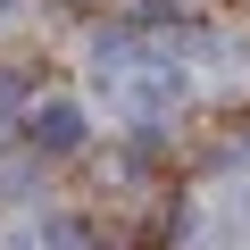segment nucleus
I'll use <instances>...</instances> for the list:
<instances>
[{
  "label": "nucleus",
  "mask_w": 250,
  "mask_h": 250,
  "mask_svg": "<svg viewBox=\"0 0 250 250\" xmlns=\"http://www.w3.org/2000/svg\"><path fill=\"white\" fill-rule=\"evenodd\" d=\"M83 142H92V108H83L75 92H50V100L25 108V150H34V159H75Z\"/></svg>",
  "instance_id": "1"
},
{
  "label": "nucleus",
  "mask_w": 250,
  "mask_h": 250,
  "mask_svg": "<svg viewBox=\"0 0 250 250\" xmlns=\"http://www.w3.org/2000/svg\"><path fill=\"white\" fill-rule=\"evenodd\" d=\"M184 100V67L175 59H134V67H125V108H134V117H167Z\"/></svg>",
  "instance_id": "2"
},
{
  "label": "nucleus",
  "mask_w": 250,
  "mask_h": 250,
  "mask_svg": "<svg viewBox=\"0 0 250 250\" xmlns=\"http://www.w3.org/2000/svg\"><path fill=\"white\" fill-rule=\"evenodd\" d=\"M9 9H25V0H0V17H9Z\"/></svg>",
  "instance_id": "3"
},
{
  "label": "nucleus",
  "mask_w": 250,
  "mask_h": 250,
  "mask_svg": "<svg viewBox=\"0 0 250 250\" xmlns=\"http://www.w3.org/2000/svg\"><path fill=\"white\" fill-rule=\"evenodd\" d=\"M9 250H42V242H9Z\"/></svg>",
  "instance_id": "4"
}]
</instances>
